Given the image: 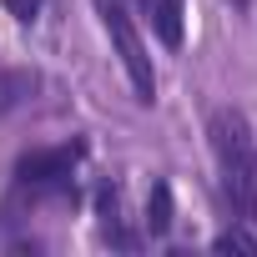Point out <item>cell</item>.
<instances>
[{
    "label": "cell",
    "instance_id": "3",
    "mask_svg": "<svg viewBox=\"0 0 257 257\" xmlns=\"http://www.w3.org/2000/svg\"><path fill=\"white\" fill-rule=\"evenodd\" d=\"M86 157V142H66V147H46V152H26L16 162V182L31 192H66L76 162Z\"/></svg>",
    "mask_w": 257,
    "mask_h": 257
},
{
    "label": "cell",
    "instance_id": "4",
    "mask_svg": "<svg viewBox=\"0 0 257 257\" xmlns=\"http://www.w3.org/2000/svg\"><path fill=\"white\" fill-rule=\"evenodd\" d=\"M142 16L152 21V31L162 36V46H182V31H187V0H137Z\"/></svg>",
    "mask_w": 257,
    "mask_h": 257
},
{
    "label": "cell",
    "instance_id": "2",
    "mask_svg": "<svg viewBox=\"0 0 257 257\" xmlns=\"http://www.w3.org/2000/svg\"><path fill=\"white\" fill-rule=\"evenodd\" d=\"M96 16H101V26H106V36H111V46H116L121 66H126V81H132L137 101H142V106H152V101H157V71H152V56H147L142 31L132 26V16H126L121 0H96Z\"/></svg>",
    "mask_w": 257,
    "mask_h": 257
},
{
    "label": "cell",
    "instance_id": "5",
    "mask_svg": "<svg viewBox=\"0 0 257 257\" xmlns=\"http://www.w3.org/2000/svg\"><path fill=\"white\" fill-rule=\"evenodd\" d=\"M101 237L111 242V247H121V252H132L137 247V237L132 232H126V222H121V192L116 187H101Z\"/></svg>",
    "mask_w": 257,
    "mask_h": 257
},
{
    "label": "cell",
    "instance_id": "8",
    "mask_svg": "<svg viewBox=\"0 0 257 257\" xmlns=\"http://www.w3.org/2000/svg\"><path fill=\"white\" fill-rule=\"evenodd\" d=\"M41 6H46V0H6V11H11L21 26H31V21L41 16Z\"/></svg>",
    "mask_w": 257,
    "mask_h": 257
},
{
    "label": "cell",
    "instance_id": "7",
    "mask_svg": "<svg viewBox=\"0 0 257 257\" xmlns=\"http://www.w3.org/2000/svg\"><path fill=\"white\" fill-rule=\"evenodd\" d=\"M212 247H217V252H242V257H257V237H252L247 227H232V232H222Z\"/></svg>",
    "mask_w": 257,
    "mask_h": 257
},
{
    "label": "cell",
    "instance_id": "9",
    "mask_svg": "<svg viewBox=\"0 0 257 257\" xmlns=\"http://www.w3.org/2000/svg\"><path fill=\"white\" fill-rule=\"evenodd\" d=\"M232 6H237V11H247V0H232Z\"/></svg>",
    "mask_w": 257,
    "mask_h": 257
},
{
    "label": "cell",
    "instance_id": "1",
    "mask_svg": "<svg viewBox=\"0 0 257 257\" xmlns=\"http://www.w3.org/2000/svg\"><path fill=\"white\" fill-rule=\"evenodd\" d=\"M207 137H212V152H217V172H222V197H227V207H232L242 222H252V217H257V137H252L247 116L232 111V106L212 111Z\"/></svg>",
    "mask_w": 257,
    "mask_h": 257
},
{
    "label": "cell",
    "instance_id": "6",
    "mask_svg": "<svg viewBox=\"0 0 257 257\" xmlns=\"http://www.w3.org/2000/svg\"><path fill=\"white\" fill-rule=\"evenodd\" d=\"M147 232L152 237H167L172 232V187L167 182H157L152 197H147Z\"/></svg>",
    "mask_w": 257,
    "mask_h": 257
}]
</instances>
